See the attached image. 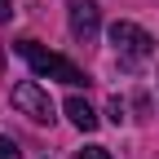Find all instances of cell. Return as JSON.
<instances>
[{"label":"cell","mask_w":159,"mask_h":159,"mask_svg":"<svg viewBox=\"0 0 159 159\" xmlns=\"http://www.w3.org/2000/svg\"><path fill=\"white\" fill-rule=\"evenodd\" d=\"M18 57L35 71V80H57V84H71V89H80V84H89V75L80 71L75 62H66L62 53H53V49H44L40 40H18Z\"/></svg>","instance_id":"obj_1"},{"label":"cell","mask_w":159,"mask_h":159,"mask_svg":"<svg viewBox=\"0 0 159 159\" xmlns=\"http://www.w3.org/2000/svg\"><path fill=\"white\" fill-rule=\"evenodd\" d=\"M13 106L22 111L27 119H35V124H53V102L49 93L35 84V80H22V84H13Z\"/></svg>","instance_id":"obj_3"},{"label":"cell","mask_w":159,"mask_h":159,"mask_svg":"<svg viewBox=\"0 0 159 159\" xmlns=\"http://www.w3.org/2000/svg\"><path fill=\"white\" fill-rule=\"evenodd\" d=\"M13 18V0H0V22H9Z\"/></svg>","instance_id":"obj_9"},{"label":"cell","mask_w":159,"mask_h":159,"mask_svg":"<svg viewBox=\"0 0 159 159\" xmlns=\"http://www.w3.org/2000/svg\"><path fill=\"white\" fill-rule=\"evenodd\" d=\"M66 22H71V35L80 44H93L97 31H102V9H97L93 0H71L66 5Z\"/></svg>","instance_id":"obj_4"},{"label":"cell","mask_w":159,"mask_h":159,"mask_svg":"<svg viewBox=\"0 0 159 159\" xmlns=\"http://www.w3.org/2000/svg\"><path fill=\"white\" fill-rule=\"evenodd\" d=\"M75 159H111V150H106V146H84Z\"/></svg>","instance_id":"obj_7"},{"label":"cell","mask_w":159,"mask_h":159,"mask_svg":"<svg viewBox=\"0 0 159 159\" xmlns=\"http://www.w3.org/2000/svg\"><path fill=\"white\" fill-rule=\"evenodd\" d=\"M66 119H71L80 133H93L97 128V111L84 102V97H66Z\"/></svg>","instance_id":"obj_5"},{"label":"cell","mask_w":159,"mask_h":159,"mask_svg":"<svg viewBox=\"0 0 159 159\" xmlns=\"http://www.w3.org/2000/svg\"><path fill=\"white\" fill-rule=\"evenodd\" d=\"M106 111H111L115 124H124V102H119V97H111V106H106Z\"/></svg>","instance_id":"obj_8"},{"label":"cell","mask_w":159,"mask_h":159,"mask_svg":"<svg viewBox=\"0 0 159 159\" xmlns=\"http://www.w3.org/2000/svg\"><path fill=\"white\" fill-rule=\"evenodd\" d=\"M0 159H22V150H18L13 137H0Z\"/></svg>","instance_id":"obj_6"},{"label":"cell","mask_w":159,"mask_h":159,"mask_svg":"<svg viewBox=\"0 0 159 159\" xmlns=\"http://www.w3.org/2000/svg\"><path fill=\"white\" fill-rule=\"evenodd\" d=\"M111 44H115V57H119V66H142L146 57L155 53V40L137 27V22H124V18H119V22L111 27Z\"/></svg>","instance_id":"obj_2"}]
</instances>
